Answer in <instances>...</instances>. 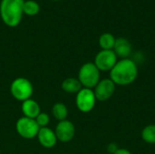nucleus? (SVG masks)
<instances>
[{
  "instance_id": "nucleus-1",
  "label": "nucleus",
  "mask_w": 155,
  "mask_h": 154,
  "mask_svg": "<svg viewBox=\"0 0 155 154\" xmlns=\"http://www.w3.org/2000/svg\"><path fill=\"white\" fill-rule=\"evenodd\" d=\"M138 75V68L136 64L128 58L122 59L117 62L111 70V80L119 85H127L135 81Z\"/></svg>"
},
{
  "instance_id": "nucleus-2",
  "label": "nucleus",
  "mask_w": 155,
  "mask_h": 154,
  "mask_svg": "<svg viewBox=\"0 0 155 154\" xmlns=\"http://www.w3.org/2000/svg\"><path fill=\"white\" fill-rule=\"evenodd\" d=\"M25 0H1L0 17L9 27H16L23 18V5Z\"/></svg>"
},
{
  "instance_id": "nucleus-3",
  "label": "nucleus",
  "mask_w": 155,
  "mask_h": 154,
  "mask_svg": "<svg viewBox=\"0 0 155 154\" xmlns=\"http://www.w3.org/2000/svg\"><path fill=\"white\" fill-rule=\"evenodd\" d=\"M78 80L84 88H94L100 82V71L94 63H86L79 70Z\"/></svg>"
},
{
  "instance_id": "nucleus-4",
  "label": "nucleus",
  "mask_w": 155,
  "mask_h": 154,
  "mask_svg": "<svg viewBox=\"0 0 155 154\" xmlns=\"http://www.w3.org/2000/svg\"><path fill=\"white\" fill-rule=\"evenodd\" d=\"M10 93L15 100L23 103L28 99H31L34 93V87L28 79L18 77L12 82L10 85Z\"/></svg>"
},
{
  "instance_id": "nucleus-5",
  "label": "nucleus",
  "mask_w": 155,
  "mask_h": 154,
  "mask_svg": "<svg viewBox=\"0 0 155 154\" xmlns=\"http://www.w3.org/2000/svg\"><path fill=\"white\" fill-rule=\"evenodd\" d=\"M17 133L24 139H34L37 136L40 127L35 119L21 117L17 120L15 124Z\"/></svg>"
},
{
  "instance_id": "nucleus-6",
  "label": "nucleus",
  "mask_w": 155,
  "mask_h": 154,
  "mask_svg": "<svg viewBox=\"0 0 155 154\" xmlns=\"http://www.w3.org/2000/svg\"><path fill=\"white\" fill-rule=\"evenodd\" d=\"M96 103V98L94 93L92 89L83 88L76 93L75 103L78 110L82 113H89L91 112Z\"/></svg>"
},
{
  "instance_id": "nucleus-7",
  "label": "nucleus",
  "mask_w": 155,
  "mask_h": 154,
  "mask_svg": "<svg viewBox=\"0 0 155 154\" xmlns=\"http://www.w3.org/2000/svg\"><path fill=\"white\" fill-rule=\"evenodd\" d=\"M117 63V55L114 50H102L94 59V64L99 71H111Z\"/></svg>"
},
{
  "instance_id": "nucleus-8",
  "label": "nucleus",
  "mask_w": 155,
  "mask_h": 154,
  "mask_svg": "<svg viewBox=\"0 0 155 154\" xmlns=\"http://www.w3.org/2000/svg\"><path fill=\"white\" fill-rule=\"evenodd\" d=\"M57 141L61 143L71 142L75 134V128L71 121L64 120L58 123L54 130Z\"/></svg>"
},
{
  "instance_id": "nucleus-9",
  "label": "nucleus",
  "mask_w": 155,
  "mask_h": 154,
  "mask_svg": "<svg viewBox=\"0 0 155 154\" xmlns=\"http://www.w3.org/2000/svg\"><path fill=\"white\" fill-rule=\"evenodd\" d=\"M115 91V84L111 79H104L100 81L94 87V95L96 100L104 102L110 99Z\"/></svg>"
},
{
  "instance_id": "nucleus-10",
  "label": "nucleus",
  "mask_w": 155,
  "mask_h": 154,
  "mask_svg": "<svg viewBox=\"0 0 155 154\" xmlns=\"http://www.w3.org/2000/svg\"><path fill=\"white\" fill-rule=\"evenodd\" d=\"M36 137L38 139L39 143L46 149H51L54 147L57 143V138L54 131L48 127L40 128Z\"/></svg>"
},
{
  "instance_id": "nucleus-11",
  "label": "nucleus",
  "mask_w": 155,
  "mask_h": 154,
  "mask_svg": "<svg viewBox=\"0 0 155 154\" xmlns=\"http://www.w3.org/2000/svg\"><path fill=\"white\" fill-rule=\"evenodd\" d=\"M113 50L117 55V57L119 56L123 59H125L132 53V44L129 42V40H127L126 38L120 37L116 39L115 44Z\"/></svg>"
},
{
  "instance_id": "nucleus-12",
  "label": "nucleus",
  "mask_w": 155,
  "mask_h": 154,
  "mask_svg": "<svg viewBox=\"0 0 155 154\" xmlns=\"http://www.w3.org/2000/svg\"><path fill=\"white\" fill-rule=\"evenodd\" d=\"M21 110L25 117L35 119L37 115L41 113L40 106L38 103L33 99H28L22 103Z\"/></svg>"
},
{
  "instance_id": "nucleus-13",
  "label": "nucleus",
  "mask_w": 155,
  "mask_h": 154,
  "mask_svg": "<svg viewBox=\"0 0 155 154\" xmlns=\"http://www.w3.org/2000/svg\"><path fill=\"white\" fill-rule=\"evenodd\" d=\"M62 90L68 93H77L79 91L83 89V86L80 81L76 78L69 77L63 81L61 84Z\"/></svg>"
},
{
  "instance_id": "nucleus-14",
  "label": "nucleus",
  "mask_w": 155,
  "mask_h": 154,
  "mask_svg": "<svg viewBox=\"0 0 155 154\" xmlns=\"http://www.w3.org/2000/svg\"><path fill=\"white\" fill-rule=\"evenodd\" d=\"M52 113L54 119L61 122V121L66 120V117L68 115V110L64 103L59 102L54 104L52 108Z\"/></svg>"
},
{
  "instance_id": "nucleus-15",
  "label": "nucleus",
  "mask_w": 155,
  "mask_h": 154,
  "mask_svg": "<svg viewBox=\"0 0 155 154\" xmlns=\"http://www.w3.org/2000/svg\"><path fill=\"white\" fill-rule=\"evenodd\" d=\"M116 38L110 33H104L99 37V45L102 50H113Z\"/></svg>"
},
{
  "instance_id": "nucleus-16",
  "label": "nucleus",
  "mask_w": 155,
  "mask_h": 154,
  "mask_svg": "<svg viewBox=\"0 0 155 154\" xmlns=\"http://www.w3.org/2000/svg\"><path fill=\"white\" fill-rule=\"evenodd\" d=\"M40 12V5L35 0H26L24 1L23 5V13L28 16H35Z\"/></svg>"
},
{
  "instance_id": "nucleus-17",
  "label": "nucleus",
  "mask_w": 155,
  "mask_h": 154,
  "mask_svg": "<svg viewBox=\"0 0 155 154\" xmlns=\"http://www.w3.org/2000/svg\"><path fill=\"white\" fill-rule=\"evenodd\" d=\"M142 137L143 141L147 143L153 144L155 143V125L150 124L146 126L142 132Z\"/></svg>"
},
{
  "instance_id": "nucleus-18",
  "label": "nucleus",
  "mask_w": 155,
  "mask_h": 154,
  "mask_svg": "<svg viewBox=\"0 0 155 154\" xmlns=\"http://www.w3.org/2000/svg\"><path fill=\"white\" fill-rule=\"evenodd\" d=\"M35 120L40 128H44L48 126L50 123V116L46 113H40Z\"/></svg>"
},
{
  "instance_id": "nucleus-19",
  "label": "nucleus",
  "mask_w": 155,
  "mask_h": 154,
  "mask_svg": "<svg viewBox=\"0 0 155 154\" xmlns=\"http://www.w3.org/2000/svg\"><path fill=\"white\" fill-rule=\"evenodd\" d=\"M118 150H119L118 145L115 143H112L108 144V146H107V151L109 152V153L114 154Z\"/></svg>"
},
{
  "instance_id": "nucleus-20",
  "label": "nucleus",
  "mask_w": 155,
  "mask_h": 154,
  "mask_svg": "<svg viewBox=\"0 0 155 154\" xmlns=\"http://www.w3.org/2000/svg\"><path fill=\"white\" fill-rule=\"evenodd\" d=\"M114 154H132L131 152H129L128 150L126 149H119Z\"/></svg>"
},
{
  "instance_id": "nucleus-21",
  "label": "nucleus",
  "mask_w": 155,
  "mask_h": 154,
  "mask_svg": "<svg viewBox=\"0 0 155 154\" xmlns=\"http://www.w3.org/2000/svg\"><path fill=\"white\" fill-rule=\"evenodd\" d=\"M52 1H54V2H57V1H61V0H52Z\"/></svg>"
}]
</instances>
